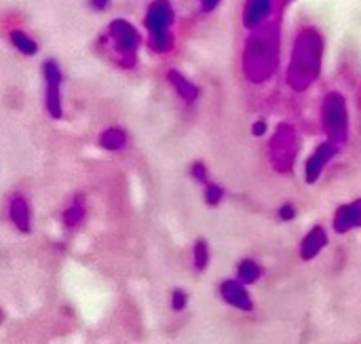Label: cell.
Wrapping results in <instances>:
<instances>
[{
	"label": "cell",
	"instance_id": "e0dca14e",
	"mask_svg": "<svg viewBox=\"0 0 361 344\" xmlns=\"http://www.w3.org/2000/svg\"><path fill=\"white\" fill-rule=\"evenodd\" d=\"M170 306H172L174 313L186 310V306H188V293H186V289H182V287L172 289V293H170Z\"/></svg>",
	"mask_w": 361,
	"mask_h": 344
},
{
	"label": "cell",
	"instance_id": "603a6c76",
	"mask_svg": "<svg viewBox=\"0 0 361 344\" xmlns=\"http://www.w3.org/2000/svg\"><path fill=\"white\" fill-rule=\"evenodd\" d=\"M3 321H5V310L0 308V323H3Z\"/></svg>",
	"mask_w": 361,
	"mask_h": 344
},
{
	"label": "cell",
	"instance_id": "ba28073f",
	"mask_svg": "<svg viewBox=\"0 0 361 344\" xmlns=\"http://www.w3.org/2000/svg\"><path fill=\"white\" fill-rule=\"evenodd\" d=\"M87 220V196L85 194H75L70 203L62 211V224L68 230H79Z\"/></svg>",
	"mask_w": 361,
	"mask_h": 344
},
{
	"label": "cell",
	"instance_id": "2e32d148",
	"mask_svg": "<svg viewBox=\"0 0 361 344\" xmlns=\"http://www.w3.org/2000/svg\"><path fill=\"white\" fill-rule=\"evenodd\" d=\"M224 196H226V190L220 186V184H215V182H209L205 184V190H203V199L209 207H218L222 201H224Z\"/></svg>",
	"mask_w": 361,
	"mask_h": 344
},
{
	"label": "cell",
	"instance_id": "7402d4cb",
	"mask_svg": "<svg viewBox=\"0 0 361 344\" xmlns=\"http://www.w3.org/2000/svg\"><path fill=\"white\" fill-rule=\"evenodd\" d=\"M264 131H267V125H264V120L256 122V125H254V135H262Z\"/></svg>",
	"mask_w": 361,
	"mask_h": 344
},
{
	"label": "cell",
	"instance_id": "8992f818",
	"mask_svg": "<svg viewBox=\"0 0 361 344\" xmlns=\"http://www.w3.org/2000/svg\"><path fill=\"white\" fill-rule=\"evenodd\" d=\"M220 298L237 310H243V313L254 310V300L250 296L248 287L243 283H239L237 279H224L220 283Z\"/></svg>",
	"mask_w": 361,
	"mask_h": 344
},
{
	"label": "cell",
	"instance_id": "5b68a950",
	"mask_svg": "<svg viewBox=\"0 0 361 344\" xmlns=\"http://www.w3.org/2000/svg\"><path fill=\"white\" fill-rule=\"evenodd\" d=\"M7 217L11 226L21 233L30 235L32 233V205L28 201V196L23 192H13L7 201Z\"/></svg>",
	"mask_w": 361,
	"mask_h": 344
},
{
	"label": "cell",
	"instance_id": "6da1fadb",
	"mask_svg": "<svg viewBox=\"0 0 361 344\" xmlns=\"http://www.w3.org/2000/svg\"><path fill=\"white\" fill-rule=\"evenodd\" d=\"M102 44H106V49L112 53V59L116 62V66L125 70L137 66V51L142 44V36L127 19L110 21L106 36H102Z\"/></svg>",
	"mask_w": 361,
	"mask_h": 344
},
{
	"label": "cell",
	"instance_id": "7c38bea8",
	"mask_svg": "<svg viewBox=\"0 0 361 344\" xmlns=\"http://www.w3.org/2000/svg\"><path fill=\"white\" fill-rule=\"evenodd\" d=\"M167 81L176 89V93L180 95V100L186 104H195L199 100V87L195 83H190L182 72L178 70H170L167 72Z\"/></svg>",
	"mask_w": 361,
	"mask_h": 344
},
{
	"label": "cell",
	"instance_id": "8fae6325",
	"mask_svg": "<svg viewBox=\"0 0 361 344\" xmlns=\"http://www.w3.org/2000/svg\"><path fill=\"white\" fill-rule=\"evenodd\" d=\"M327 245V233L323 230V226H315V228H310L308 235L302 239L300 243V258L302 260H312V258H317L323 248Z\"/></svg>",
	"mask_w": 361,
	"mask_h": 344
},
{
	"label": "cell",
	"instance_id": "52a82bcc",
	"mask_svg": "<svg viewBox=\"0 0 361 344\" xmlns=\"http://www.w3.org/2000/svg\"><path fill=\"white\" fill-rule=\"evenodd\" d=\"M336 157V146L325 142L321 144L319 148L312 153L306 161V167H304V176H306V182L308 184H315L321 176V171L325 169V165Z\"/></svg>",
	"mask_w": 361,
	"mask_h": 344
},
{
	"label": "cell",
	"instance_id": "4fadbf2b",
	"mask_svg": "<svg viewBox=\"0 0 361 344\" xmlns=\"http://www.w3.org/2000/svg\"><path fill=\"white\" fill-rule=\"evenodd\" d=\"M9 40H11V44L17 49L21 55L32 57V55L38 53V42H36L30 34H26V32L19 30V28H13V30L9 32Z\"/></svg>",
	"mask_w": 361,
	"mask_h": 344
},
{
	"label": "cell",
	"instance_id": "9c48e42d",
	"mask_svg": "<svg viewBox=\"0 0 361 344\" xmlns=\"http://www.w3.org/2000/svg\"><path fill=\"white\" fill-rule=\"evenodd\" d=\"M359 226H361V199H357L349 205H343L338 211H336L334 230L338 235L353 230V228H359Z\"/></svg>",
	"mask_w": 361,
	"mask_h": 344
},
{
	"label": "cell",
	"instance_id": "ffe728a7",
	"mask_svg": "<svg viewBox=\"0 0 361 344\" xmlns=\"http://www.w3.org/2000/svg\"><path fill=\"white\" fill-rule=\"evenodd\" d=\"M110 3H112V0H91V7L95 11H106L110 7Z\"/></svg>",
	"mask_w": 361,
	"mask_h": 344
},
{
	"label": "cell",
	"instance_id": "44dd1931",
	"mask_svg": "<svg viewBox=\"0 0 361 344\" xmlns=\"http://www.w3.org/2000/svg\"><path fill=\"white\" fill-rule=\"evenodd\" d=\"M218 3H220V0H201V9L203 11H211Z\"/></svg>",
	"mask_w": 361,
	"mask_h": 344
},
{
	"label": "cell",
	"instance_id": "ac0fdd59",
	"mask_svg": "<svg viewBox=\"0 0 361 344\" xmlns=\"http://www.w3.org/2000/svg\"><path fill=\"white\" fill-rule=\"evenodd\" d=\"M190 176H192V180L199 182V184H203V186L211 182V180H209V171H207V167H205L203 161H195V163H192Z\"/></svg>",
	"mask_w": 361,
	"mask_h": 344
},
{
	"label": "cell",
	"instance_id": "5bb4252c",
	"mask_svg": "<svg viewBox=\"0 0 361 344\" xmlns=\"http://www.w3.org/2000/svg\"><path fill=\"white\" fill-rule=\"evenodd\" d=\"M260 277H262V266L256 260L245 258L239 262V266H237V281L239 283H243L248 287V285H254Z\"/></svg>",
	"mask_w": 361,
	"mask_h": 344
},
{
	"label": "cell",
	"instance_id": "7a4b0ae2",
	"mask_svg": "<svg viewBox=\"0 0 361 344\" xmlns=\"http://www.w3.org/2000/svg\"><path fill=\"white\" fill-rule=\"evenodd\" d=\"M176 21V11L170 0H152L146 9L144 26L148 30V47L150 51L163 55L174 49V34L172 26Z\"/></svg>",
	"mask_w": 361,
	"mask_h": 344
},
{
	"label": "cell",
	"instance_id": "d6986e66",
	"mask_svg": "<svg viewBox=\"0 0 361 344\" xmlns=\"http://www.w3.org/2000/svg\"><path fill=\"white\" fill-rule=\"evenodd\" d=\"M279 220H283V222H290V220H294L296 217V205H292V203H283L281 207H279Z\"/></svg>",
	"mask_w": 361,
	"mask_h": 344
},
{
	"label": "cell",
	"instance_id": "9a60e30c",
	"mask_svg": "<svg viewBox=\"0 0 361 344\" xmlns=\"http://www.w3.org/2000/svg\"><path fill=\"white\" fill-rule=\"evenodd\" d=\"M211 260V252H209V245L205 239H197L195 245H192V266H195L197 273H203L209 266Z\"/></svg>",
	"mask_w": 361,
	"mask_h": 344
},
{
	"label": "cell",
	"instance_id": "3957f363",
	"mask_svg": "<svg viewBox=\"0 0 361 344\" xmlns=\"http://www.w3.org/2000/svg\"><path fill=\"white\" fill-rule=\"evenodd\" d=\"M42 79H44V108L51 118L59 120L64 116V102H62V85L64 72L55 59H46L42 64Z\"/></svg>",
	"mask_w": 361,
	"mask_h": 344
},
{
	"label": "cell",
	"instance_id": "30bf717a",
	"mask_svg": "<svg viewBox=\"0 0 361 344\" xmlns=\"http://www.w3.org/2000/svg\"><path fill=\"white\" fill-rule=\"evenodd\" d=\"M98 144H100V148H104L108 153H123V150H127V146H129V133H127L125 127L112 125V127H106L100 133Z\"/></svg>",
	"mask_w": 361,
	"mask_h": 344
},
{
	"label": "cell",
	"instance_id": "277c9868",
	"mask_svg": "<svg viewBox=\"0 0 361 344\" xmlns=\"http://www.w3.org/2000/svg\"><path fill=\"white\" fill-rule=\"evenodd\" d=\"M323 122L325 131L334 142H345L347 137V112H345V102L338 95H330L323 106Z\"/></svg>",
	"mask_w": 361,
	"mask_h": 344
}]
</instances>
